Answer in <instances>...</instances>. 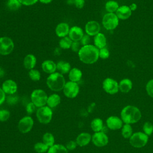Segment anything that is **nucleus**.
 <instances>
[{"instance_id":"obj_1","label":"nucleus","mask_w":153,"mask_h":153,"mask_svg":"<svg viewBox=\"0 0 153 153\" xmlns=\"http://www.w3.org/2000/svg\"><path fill=\"white\" fill-rule=\"evenodd\" d=\"M99 50L94 45L88 44L81 47L78 52L79 60L85 64H93L99 58Z\"/></svg>"},{"instance_id":"obj_2","label":"nucleus","mask_w":153,"mask_h":153,"mask_svg":"<svg viewBox=\"0 0 153 153\" xmlns=\"http://www.w3.org/2000/svg\"><path fill=\"white\" fill-rule=\"evenodd\" d=\"M142 117L140 109L133 105H127L124 106L121 112L120 118L124 124H132L137 123Z\"/></svg>"},{"instance_id":"obj_3","label":"nucleus","mask_w":153,"mask_h":153,"mask_svg":"<svg viewBox=\"0 0 153 153\" xmlns=\"http://www.w3.org/2000/svg\"><path fill=\"white\" fill-rule=\"evenodd\" d=\"M48 87L52 91H59L63 89L66 81L63 75L59 72H54L49 75L46 80Z\"/></svg>"},{"instance_id":"obj_4","label":"nucleus","mask_w":153,"mask_h":153,"mask_svg":"<svg viewBox=\"0 0 153 153\" xmlns=\"http://www.w3.org/2000/svg\"><path fill=\"white\" fill-rule=\"evenodd\" d=\"M148 139L149 136L143 132L137 131L133 133L129 139V142L133 147L141 148L147 144Z\"/></svg>"},{"instance_id":"obj_5","label":"nucleus","mask_w":153,"mask_h":153,"mask_svg":"<svg viewBox=\"0 0 153 153\" xmlns=\"http://www.w3.org/2000/svg\"><path fill=\"white\" fill-rule=\"evenodd\" d=\"M32 102L37 108L44 106L47 104L48 96L47 93L41 89L34 90L30 95Z\"/></svg>"},{"instance_id":"obj_6","label":"nucleus","mask_w":153,"mask_h":153,"mask_svg":"<svg viewBox=\"0 0 153 153\" xmlns=\"http://www.w3.org/2000/svg\"><path fill=\"white\" fill-rule=\"evenodd\" d=\"M102 25L108 30L115 29L119 25V19L115 13H107L102 18Z\"/></svg>"},{"instance_id":"obj_7","label":"nucleus","mask_w":153,"mask_h":153,"mask_svg":"<svg viewBox=\"0 0 153 153\" xmlns=\"http://www.w3.org/2000/svg\"><path fill=\"white\" fill-rule=\"evenodd\" d=\"M36 118L38 121L44 124L49 123L53 117V112L51 109L48 106H44L39 108L36 112Z\"/></svg>"},{"instance_id":"obj_8","label":"nucleus","mask_w":153,"mask_h":153,"mask_svg":"<svg viewBox=\"0 0 153 153\" xmlns=\"http://www.w3.org/2000/svg\"><path fill=\"white\" fill-rule=\"evenodd\" d=\"M14 44L13 41L9 37L2 36L0 38V54L7 56L13 50Z\"/></svg>"},{"instance_id":"obj_9","label":"nucleus","mask_w":153,"mask_h":153,"mask_svg":"<svg viewBox=\"0 0 153 153\" xmlns=\"http://www.w3.org/2000/svg\"><path fill=\"white\" fill-rule=\"evenodd\" d=\"M102 87L104 91L109 94H115L119 91L118 82L112 78H105L102 82Z\"/></svg>"},{"instance_id":"obj_10","label":"nucleus","mask_w":153,"mask_h":153,"mask_svg":"<svg viewBox=\"0 0 153 153\" xmlns=\"http://www.w3.org/2000/svg\"><path fill=\"white\" fill-rule=\"evenodd\" d=\"M65 96L68 98L73 99L76 97L79 91V87L77 82L68 81L66 82L63 89Z\"/></svg>"},{"instance_id":"obj_11","label":"nucleus","mask_w":153,"mask_h":153,"mask_svg":"<svg viewBox=\"0 0 153 153\" xmlns=\"http://www.w3.org/2000/svg\"><path fill=\"white\" fill-rule=\"evenodd\" d=\"M91 141L93 144L97 147L106 146L109 142V139L106 134L103 131L95 132L91 136Z\"/></svg>"},{"instance_id":"obj_12","label":"nucleus","mask_w":153,"mask_h":153,"mask_svg":"<svg viewBox=\"0 0 153 153\" xmlns=\"http://www.w3.org/2000/svg\"><path fill=\"white\" fill-rule=\"evenodd\" d=\"M33 126V120L30 116H26L20 120L18 123L19 130L22 133L29 132Z\"/></svg>"},{"instance_id":"obj_13","label":"nucleus","mask_w":153,"mask_h":153,"mask_svg":"<svg viewBox=\"0 0 153 153\" xmlns=\"http://www.w3.org/2000/svg\"><path fill=\"white\" fill-rule=\"evenodd\" d=\"M108 128L111 130H118L121 129L123 126V122L121 118L112 115L109 117L106 121Z\"/></svg>"},{"instance_id":"obj_14","label":"nucleus","mask_w":153,"mask_h":153,"mask_svg":"<svg viewBox=\"0 0 153 153\" xmlns=\"http://www.w3.org/2000/svg\"><path fill=\"white\" fill-rule=\"evenodd\" d=\"M100 24L95 20L88 21L85 26V31L86 34L90 36H95L100 32Z\"/></svg>"},{"instance_id":"obj_15","label":"nucleus","mask_w":153,"mask_h":153,"mask_svg":"<svg viewBox=\"0 0 153 153\" xmlns=\"http://www.w3.org/2000/svg\"><path fill=\"white\" fill-rule=\"evenodd\" d=\"M2 89L5 94L12 95L17 90V83L12 79L5 80L2 85Z\"/></svg>"},{"instance_id":"obj_16","label":"nucleus","mask_w":153,"mask_h":153,"mask_svg":"<svg viewBox=\"0 0 153 153\" xmlns=\"http://www.w3.org/2000/svg\"><path fill=\"white\" fill-rule=\"evenodd\" d=\"M84 35L82 28L77 26H74L70 28L68 36L72 41H79Z\"/></svg>"},{"instance_id":"obj_17","label":"nucleus","mask_w":153,"mask_h":153,"mask_svg":"<svg viewBox=\"0 0 153 153\" xmlns=\"http://www.w3.org/2000/svg\"><path fill=\"white\" fill-rule=\"evenodd\" d=\"M131 13L129 6L123 5L119 7L115 14L119 19L127 20L131 16Z\"/></svg>"},{"instance_id":"obj_18","label":"nucleus","mask_w":153,"mask_h":153,"mask_svg":"<svg viewBox=\"0 0 153 153\" xmlns=\"http://www.w3.org/2000/svg\"><path fill=\"white\" fill-rule=\"evenodd\" d=\"M69 25L66 23L62 22L59 23L56 29H55V32L57 36L59 38H63L65 36H67L69 34Z\"/></svg>"},{"instance_id":"obj_19","label":"nucleus","mask_w":153,"mask_h":153,"mask_svg":"<svg viewBox=\"0 0 153 153\" xmlns=\"http://www.w3.org/2000/svg\"><path fill=\"white\" fill-rule=\"evenodd\" d=\"M91 140V136L90 133L83 132L80 133L76 138V142L79 146L87 145Z\"/></svg>"},{"instance_id":"obj_20","label":"nucleus","mask_w":153,"mask_h":153,"mask_svg":"<svg viewBox=\"0 0 153 153\" xmlns=\"http://www.w3.org/2000/svg\"><path fill=\"white\" fill-rule=\"evenodd\" d=\"M41 68L42 71L47 74H53L57 70L56 64L51 60H44L41 65Z\"/></svg>"},{"instance_id":"obj_21","label":"nucleus","mask_w":153,"mask_h":153,"mask_svg":"<svg viewBox=\"0 0 153 153\" xmlns=\"http://www.w3.org/2000/svg\"><path fill=\"white\" fill-rule=\"evenodd\" d=\"M36 63V58L32 54H27L23 60L24 67L28 70L33 69Z\"/></svg>"},{"instance_id":"obj_22","label":"nucleus","mask_w":153,"mask_h":153,"mask_svg":"<svg viewBox=\"0 0 153 153\" xmlns=\"http://www.w3.org/2000/svg\"><path fill=\"white\" fill-rule=\"evenodd\" d=\"M119 84V90L123 93H128L133 87V83L129 78L122 79Z\"/></svg>"},{"instance_id":"obj_23","label":"nucleus","mask_w":153,"mask_h":153,"mask_svg":"<svg viewBox=\"0 0 153 153\" xmlns=\"http://www.w3.org/2000/svg\"><path fill=\"white\" fill-rule=\"evenodd\" d=\"M106 45V38L105 35L99 32L94 36V45L99 50L105 47Z\"/></svg>"},{"instance_id":"obj_24","label":"nucleus","mask_w":153,"mask_h":153,"mask_svg":"<svg viewBox=\"0 0 153 153\" xmlns=\"http://www.w3.org/2000/svg\"><path fill=\"white\" fill-rule=\"evenodd\" d=\"M82 73L81 71L77 68H72L68 73V77L71 81L77 82H78L82 78Z\"/></svg>"},{"instance_id":"obj_25","label":"nucleus","mask_w":153,"mask_h":153,"mask_svg":"<svg viewBox=\"0 0 153 153\" xmlns=\"http://www.w3.org/2000/svg\"><path fill=\"white\" fill-rule=\"evenodd\" d=\"M60 97L57 94H52L48 96L47 104L50 108H53L59 105L60 103Z\"/></svg>"},{"instance_id":"obj_26","label":"nucleus","mask_w":153,"mask_h":153,"mask_svg":"<svg viewBox=\"0 0 153 153\" xmlns=\"http://www.w3.org/2000/svg\"><path fill=\"white\" fill-rule=\"evenodd\" d=\"M57 70H58L59 72L63 74H68L70 71L71 65L69 63L65 61H60L56 64Z\"/></svg>"},{"instance_id":"obj_27","label":"nucleus","mask_w":153,"mask_h":153,"mask_svg":"<svg viewBox=\"0 0 153 153\" xmlns=\"http://www.w3.org/2000/svg\"><path fill=\"white\" fill-rule=\"evenodd\" d=\"M91 128L94 132L101 131L103 128V123L102 119L99 118H94L90 124Z\"/></svg>"},{"instance_id":"obj_28","label":"nucleus","mask_w":153,"mask_h":153,"mask_svg":"<svg viewBox=\"0 0 153 153\" xmlns=\"http://www.w3.org/2000/svg\"><path fill=\"white\" fill-rule=\"evenodd\" d=\"M47 153H68V149L63 145L54 144L49 148Z\"/></svg>"},{"instance_id":"obj_29","label":"nucleus","mask_w":153,"mask_h":153,"mask_svg":"<svg viewBox=\"0 0 153 153\" xmlns=\"http://www.w3.org/2000/svg\"><path fill=\"white\" fill-rule=\"evenodd\" d=\"M121 129V135L124 139H130L133 134V128L131 124H124Z\"/></svg>"},{"instance_id":"obj_30","label":"nucleus","mask_w":153,"mask_h":153,"mask_svg":"<svg viewBox=\"0 0 153 153\" xmlns=\"http://www.w3.org/2000/svg\"><path fill=\"white\" fill-rule=\"evenodd\" d=\"M119 5L117 1L111 0L108 1L105 4V9L108 13H115L119 8Z\"/></svg>"},{"instance_id":"obj_31","label":"nucleus","mask_w":153,"mask_h":153,"mask_svg":"<svg viewBox=\"0 0 153 153\" xmlns=\"http://www.w3.org/2000/svg\"><path fill=\"white\" fill-rule=\"evenodd\" d=\"M42 142L49 148L54 145V137L49 132L45 133L42 136Z\"/></svg>"},{"instance_id":"obj_32","label":"nucleus","mask_w":153,"mask_h":153,"mask_svg":"<svg viewBox=\"0 0 153 153\" xmlns=\"http://www.w3.org/2000/svg\"><path fill=\"white\" fill-rule=\"evenodd\" d=\"M21 4L19 0H7V7L11 11H16L21 7Z\"/></svg>"},{"instance_id":"obj_33","label":"nucleus","mask_w":153,"mask_h":153,"mask_svg":"<svg viewBox=\"0 0 153 153\" xmlns=\"http://www.w3.org/2000/svg\"><path fill=\"white\" fill-rule=\"evenodd\" d=\"M72 41L69 36H65L62 38L59 41V46L63 49H69L71 47Z\"/></svg>"},{"instance_id":"obj_34","label":"nucleus","mask_w":153,"mask_h":153,"mask_svg":"<svg viewBox=\"0 0 153 153\" xmlns=\"http://www.w3.org/2000/svg\"><path fill=\"white\" fill-rule=\"evenodd\" d=\"M49 147L43 142H37L34 145V150L37 153H44L48 151Z\"/></svg>"},{"instance_id":"obj_35","label":"nucleus","mask_w":153,"mask_h":153,"mask_svg":"<svg viewBox=\"0 0 153 153\" xmlns=\"http://www.w3.org/2000/svg\"><path fill=\"white\" fill-rule=\"evenodd\" d=\"M143 132L147 136H150L153 133V124L149 121L145 122L143 125Z\"/></svg>"},{"instance_id":"obj_36","label":"nucleus","mask_w":153,"mask_h":153,"mask_svg":"<svg viewBox=\"0 0 153 153\" xmlns=\"http://www.w3.org/2000/svg\"><path fill=\"white\" fill-rule=\"evenodd\" d=\"M29 76L30 79L34 81H38L41 78V74L39 71L32 69L29 71Z\"/></svg>"},{"instance_id":"obj_37","label":"nucleus","mask_w":153,"mask_h":153,"mask_svg":"<svg viewBox=\"0 0 153 153\" xmlns=\"http://www.w3.org/2000/svg\"><path fill=\"white\" fill-rule=\"evenodd\" d=\"M145 88L148 95L153 98V79L148 81L146 84Z\"/></svg>"},{"instance_id":"obj_38","label":"nucleus","mask_w":153,"mask_h":153,"mask_svg":"<svg viewBox=\"0 0 153 153\" xmlns=\"http://www.w3.org/2000/svg\"><path fill=\"white\" fill-rule=\"evenodd\" d=\"M10 116V113L6 109L0 110V121L4 122L8 120Z\"/></svg>"},{"instance_id":"obj_39","label":"nucleus","mask_w":153,"mask_h":153,"mask_svg":"<svg viewBox=\"0 0 153 153\" xmlns=\"http://www.w3.org/2000/svg\"><path fill=\"white\" fill-rule=\"evenodd\" d=\"M109 55H110V53L106 48L104 47L101 49H99V56L100 58L102 59H106L109 57Z\"/></svg>"},{"instance_id":"obj_40","label":"nucleus","mask_w":153,"mask_h":153,"mask_svg":"<svg viewBox=\"0 0 153 153\" xmlns=\"http://www.w3.org/2000/svg\"><path fill=\"white\" fill-rule=\"evenodd\" d=\"M35 105L31 102L30 103H29L27 105H26V111L27 113V114L29 115H30L32 114L33 113V112L35 111Z\"/></svg>"},{"instance_id":"obj_41","label":"nucleus","mask_w":153,"mask_h":153,"mask_svg":"<svg viewBox=\"0 0 153 153\" xmlns=\"http://www.w3.org/2000/svg\"><path fill=\"white\" fill-rule=\"evenodd\" d=\"M90 41V36L88 35L87 34H85V35H84V36H82V38L80 40V43L82 46H84V45H88Z\"/></svg>"},{"instance_id":"obj_42","label":"nucleus","mask_w":153,"mask_h":153,"mask_svg":"<svg viewBox=\"0 0 153 153\" xmlns=\"http://www.w3.org/2000/svg\"><path fill=\"white\" fill-rule=\"evenodd\" d=\"M76 141H74V140H70L69 142H67L66 145V148L68 150H74L76 148Z\"/></svg>"},{"instance_id":"obj_43","label":"nucleus","mask_w":153,"mask_h":153,"mask_svg":"<svg viewBox=\"0 0 153 153\" xmlns=\"http://www.w3.org/2000/svg\"><path fill=\"white\" fill-rule=\"evenodd\" d=\"M19 1L22 5H26V6L32 5L38 1V0H19Z\"/></svg>"},{"instance_id":"obj_44","label":"nucleus","mask_w":153,"mask_h":153,"mask_svg":"<svg viewBox=\"0 0 153 153\" xmlns=\"http://www.w3.org/2000/svg\"><path fill=\"white\" fill-rule=\"evenodd\" d=\"M72 2L75 5V7L79 9L83 8L85 4L84 0H73Z\"/></svg>"},{"instance_id":"obj_45","label":"nucleus","mask_w":153,"mask_h":153,"mask_svg":"<svg viewBox=\"0 0 153 153\" xmlns=\"http://www.w3.org/2000/svg\"><path fill=\"white\" fill-rule=\"evenodd\" d=\"M79 45L80 44L79 43V41H73L71 48L73 51L78 52L79 49L81 48L79 47Z\"/></svg>"},{"instance_id":"obj_46","label":"nucleus","mask_w":153,"mask_h":153,"mask_svg":"<svg viewBox=\"0 0 153 153\" xmlns=\"http://www.w3.org/2000/svg\"><path fill=\"white\" fill-rule=\"evenodd\" d=\"M5 93L2 90V88H0V105L5 101Z\"/></svg>"},{"instance_id":"obj_47","label":"nucleus","mask_w":153,"mask_h":153,"mask_svg":"<svg viewBox=\"0 0 153 153\" xmlns=\"http://www.w3.org/2000/svg\"><path fill=\"white\" fill-rule=\"evenodd\" d=\"M129 7H130L131 11H135V10L137 9V4H136V3H132V4H131L130 5Z\"/></svg>"},{"instance_id":"obj_48","label":"nucleus","mask_w":153,"mask_h":153,"mask_svg":"<svg viewBox=\"0 0 153 153\" xmlns=\"http://www.w3.org/2000/svg\"><path fill=\"white\" fill-rule=\"evenodd\" d=\"M39 2H41L42 4H47L50 3L53 0H38Z\"/></svg>"},{"instance_id":"obj_49","label":"nucleus","mask_w":153,"mask_h":153,"mask_svg":"<svg viewBox=\"0 0 153 153\" xmlns=\"http://www.w3.org/2000/svg\"><path fill=\"white\" fill-rule=\"evenodd\" d=\"M4 74V72L3 69H1V68H0V77L3 76Z\"/></svg>"}]
</instances>
